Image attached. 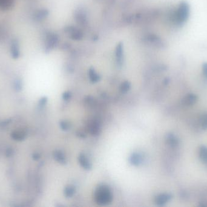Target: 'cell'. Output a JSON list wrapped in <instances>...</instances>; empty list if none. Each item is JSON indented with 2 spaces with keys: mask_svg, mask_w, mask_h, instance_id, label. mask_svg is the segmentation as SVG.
<instances>
[{
  "mask_svg": "<svg viewBox=\"0 0 207 207\" xmlns=\"http://www.w3.org/2000/svg\"><path fill=\"white\" fill-rule=\"evenodd\" d=\"M203 74L205 77L207 78V64L203 66Z\"/></svg>",
  "mask_w": 207,
  "mask_h": 207,
  "instance_id": "obj_14",
  "label": "cell"
},
{
  "mask_svg": "<svg viewBox=\"0 0 207 207\" xmlns=\"http://www.w3.org/2000/svg\"><path fill=\"white\" fill-rule=\"evenodd\" d=\"M167 140H168V144L172 147H175L178 144V140L177 139V138L173 135L170 134L168 137Z\"/></svg>",
  "mask_w": 207,
  "mask_h": 207,
  "instance_id": "obj_7",
  "label": "cell"
},
{
  "mask_svg": "<svg viewBox=\"0 0 207 207\" xmlns=\"http://www.w3.org/2000/svg\"><path fill=\"white\" fill-rule=\"evenodd\" d=\"M71 37L74 40H79L83 37V33L79 30L73 29L71 31Z\"/></svg>",
  "mask_w": 207,
  "mask_h": 207,
  "instance_id": "obj_9",
  "label": "cell"
},
{
  "mask_svg": "<svg viewBox=\"0 0 207 207\" xmlns=\"http://www.w3.org/2000/svg\"><path fill=\"white\" fill-rule=\"evenodd\" d=\"M198 97L196 95L193 94H190L187 95L182 99V104L185 106H191L194 105L197 101Z\"/></svg>",
  "mask_w": 207,
  "mask_h": 207,
  "instance_id": "obj_1",
  "label": "cell"
},
{
  "mask_svg": "<svg viewBox=\"0 0 207 207\" xmlns=\"http://www.w3.org/2000/svg\"><path fill=\"white\" fill-rule=\"evenodd\" d=\"M171 196L170 194H162L159 195V196L157 198L156 202L159 205H163L165 203L167 202H168L170 199Z\"/></svg>",
  "mask_w": 207,
  "mask_h": 207,
  "instance_id": "obj_5",
  "label": "cell"
},
{
  "mask_svg": "<svg viewBox=\"0 0 207 207\" xmlns=\"http://www.w3.org/2000/svg\"><path fill=\"white\" fill-rule=\"evenodd\" d=\"M11 137L16 141L21 142L25 140L26 138V133L24 131L16 130L11 133Z\"/></svg>",
  "mask_w": 207,
  "mask_h": 207,
  "instance_id": "obj_2",
  "label": "cell"
},
{
  "mask_svg": "<svg viewBox=\"0 0 207 207\" xmlns=\"http://www.w3.org/2000/svg\"><path fill=\"white\" fill-rule=\"evenodd\" d=\"M12 55L14 58H18L19 55V51H18V48L17 46V45L16 44H14L12 48Z\"/></svg>",
  "mask_w": 207,
  "mask_h": 207,
  "instance_id": "obj_12",
  "label": "cell"
},
{
  "mask_svg": "<svg viewBox=\"0 0 207 207\" xmlns=\"http://www.w3.org/2000/svg\"><path fill=\"white\" fill-rule=\"evenodd\" d=\"M199 157L202 162L207 163V147L202 146L199 149Z\"/></svg>",
  "mask_w": 207,
  "mask_h": 207,
  "instance_id": "obj_6",
  "label": "cell"
},
{
  "mask_svg": "<svg viewBox=\"0 0 207 207\" xmlns=\"http://www.w3.org/2000/svg\"><path fill=\"white\" fill-rule=\"evenodd\" d=\"M89 75H90V77L92 81H97V80L99 79L98 75L95 72V71L93 69H91L90 70Z\"/></svg>",
  "mask_w": 207,
  "mask_h": 207,
  "instance_id": "obj_11",
  "label": "cell"
},
{
  "mask_svg": "<svg viewBox=\"0 0 207 207\" xmlns=\"http://www.w3.org/2000/svg\"><path fill=\"white\" fill-rule=\"evenodd\" d=\"M47 11H46V10H43V11H41V12H40L38 14L37 17H39L40 18H44V17H45L46 15H47Z\"/></svg>",
  "mask_w": 207,
  "mask_h": 207,
  "instance_id": "obj_13",
  "label": "cell"
},
{
  "mask_svg": "<svg viewBox=\"0 0 207 207\" xmlns=\"http://www.w3.org/2000/svg\"><path fill=\"white\" fill-rule=\"evenodd\" d=\"M116 56L119 64H122L123 60V48L121 43H119L116 48Z\"/></svg>",
  "mask_w": 207,
  "mask_h": 207,
  "instance_id": "obj_3",
  "label": "cell"
},
{
  "mask_svg": "<svg viewBox=\"0 0 207 207\" xmlns=\"http://www.w3.org/2000/svg\"><path fill=\"white\" fill-rule=\"evenodd\" d=\"M202 128L204 130L207 129V113L203 114L201 119Z\"/></svg>",
  "mask_w": 207,
  "mask_h": 207,
  "instance_id": "obj_10",
  "label": "cell"
},
{
  "mask_svg": "<svg viewBox=\"0 0 207 207\" xmlns=\"http://www.w3.org/2000/svg\"><path fill=\"white\" fill-rule=\"evenodd\" d=\"M58 38L55 35H50L47 38V48L49 49H52L55 47V46L57 43Z\"/></svg>",
  "mask_w": 207,
  "mask_h": 207,
  "instance_id": "obj_4",
  "label": "cell"
},
{
  "mask_svg": "<svg viewBox=\"0 0 207 207\" xmlns=\"http://www.w3.org/2000/svg\"><path fill=\"white\" fill-rule=\"evenodd\" d=\"M13 3V0H0V8L7 9Z\"/></svg>",
  "mask_w": 207,
  "mask_h": 207,
  "instance_id": "obj_8",
  "label": "cell"
}]
</instances>
